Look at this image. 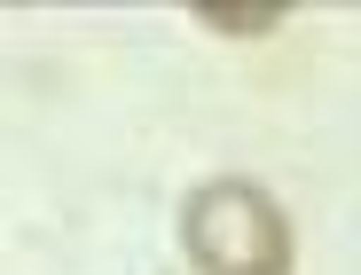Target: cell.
<instances>
[{
  "mask_svg": "<svg viewBox=\"0 0 361 275\" xmlns=\"http://www.w3.org/2000/svg\"><path fill=\"white\" fill-rule=\"evenodd\" d=\"M180 236L204 275H290V220L252 181H204L180 212Z\"/></svg>",
  "mask_w": 361,
  "mask_h": 275,
  "instance_id": "6da1fadb",
  "label": "cell"
},
{
  "mask_svg": "<svg viewBox=\"0 0 361 275\" xmlns=\"http://www.w3.org/2000/svg\"><path fill=\"white\" fill-rule=\"evenodd\" d=\"M204 24H220V32H267L275 8H204Z\"/></svg>",
  "mask_w": 361,
  "mask_h": 275,
  "instance_id": "7a4b0ae2",
  "label": "cell"
}]
</instances>
